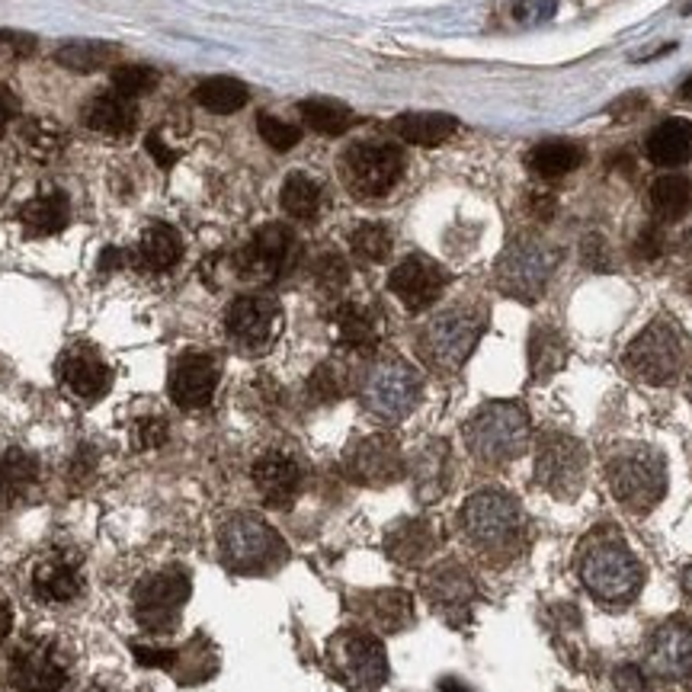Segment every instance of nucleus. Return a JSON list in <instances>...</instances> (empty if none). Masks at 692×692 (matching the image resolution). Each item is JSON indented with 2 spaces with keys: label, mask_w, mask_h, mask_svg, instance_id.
Here are the masks:
<instances>
[{
  "label": "nucleus",
  "mask_w": 692,
  "mask_h": 692,
  "mask_svg": "<svg viewBox=\"0 0 692 692\" xmlns=\"http://www.w3.org/2000/svg\"><path fill=\"white\" fill-rule=\"evenodd\" d=\"M578 571L583 586L610 606L632 603L644 583L641 561L619 535H590L578 554Z\"/></svg>",
  "instance_id": "1"
},
{
  "label": "nucleus",
  "mask_w": 692,
  "mask_h": 692,
  "mask_svg": "<svg viewBox=\"0 0 692 692\" xmlns=\"http://www.w3.org/2000/svg\"><path fill=\"white\" fill-rule=\"evenodd\" d=\"M462 532L488 558H510L523 535V507L507 491L484 488L462 503Z\"/></svg>",
  "instance_id": "2"
},
{
  "label": "nucleus",
  "mask_w": 692,
  "mask_h": 692,
  "mask_svg": "<svg viewBox=\"0 0 692 692\" xmlns=\"http://www.w3.org/2000/svg\"><path fill=\"white\" fill-rule=\"evenodd\" d=\"M465 443L481 465H507L529 445V417L517 401H491L465 423Z\"/></svg>",
  "instance_id": "3"
},
{
  "label": "nucleus",
  "mask_w": 692,
  "mask_h": 692,
  "mask_svg": "<svg viewBox=\"0 0 692 692\" xmlns=\"http://www.w3.org/2000/svg\"><path fill=\"white\" fill-rule=\"evenodd\" d=\"M606 481L612 498L632 513H648L664 500L666 465L664 455L651 445H622L606 462Z\"/></svg>",
  "instance_id": "4"
},
{
  "label": "nucleus",
  "mask_w": 692,
  "mask_h": 692,
  "mask_svg": "<svg viewBox=\"0 0 692 692\" xmlns=\"http://www.w3.org/2000/svg\"><path fill=\"white\" fill-rule=\"evenodd\" d=\"M420 391H423L420 372L411 362L394 357L372 362L360 379L362 408L385 423H398L411 414L420 401Z\"/></svg>",
  "instance_id": "5"
},
{
  "label": "nucleus",
  "mask_w": 692,
  "mask_h": 692,
  "mask_svg": "<svg viewBox=\"0 0 692 692\" xmlns=\"http://www.w3.org/2000/svg\"><path fill=\"white\" fill-rule=\"evenodd\" d=\"M481 333H484V314L481 311L449 308L443 314L430 318V324L417 337V350L437 372H455V369L465 365L471 350L481 340Z\"/></svg>",
  "instance_id": "6"
},
{
  "label": "nucleus",
  "mask_w": 692,
  "mask_h": 692,
  "mask_svg": "<svg viewBox=\"0 0 692 692\" xmlns=\"http://www.w3.org/2000/svg\"><path fill=\"white\" fill-rule=\"evenodd\" d=\"M558 267V250L535 234H520L510 241L498 260V285L503 295L520 299V302H535Z\"/></svg>",
  "instance_id": "7"
},
{
  "label": "nucleus",
  "mask_w": 692,
  "mask_h": 692,
  "mask_svg": "<svg viewBox=\"0 0 692 692\" xmlns=\"http://www.w3.org/2000/svg\"><path fill=\"white\" fill-rule=\"evenodd\" d=\"M328 670L350 690H379L388 680L385 648L362 629H343L328 641Z\"/></svg>",
  "instance_id": "8"
},
{
  "label": "nucleus",
  "mask_w": 692,
  "mask_h": 692,
  "mask_svg": "<svg viewBox=\"0 0 692 692\" xmlns=\"http://www.w3.org/2000/svg\"><path fill=\"white\" fill-rule=\"evenodd\" d=\"M683 360H686L683 333L676 331V324L666 321V318L651 321L629 343V350H625L629 372L635 379H641V382H648V385H666V382H673L680 375V369H683Z\"/></svg>",
  "instance_id": "9"
},
{
  "label": "nucleus",
  "mask_w": 692,
  "mask_h": 692,
  "mask_svg": "<svg viewBox=\"0 0 692 692\" xmlns=\"http://www.w3.org/2000/svg\"><path fill=\"white\" fill-rule=\"evenodd\" d=\"M340 173L347 190L360 199H379L398 187L404 177V154L394 144H379V141H360L347 148L340 158Z\"/></svg>",
  "instance_id": "10"
},
{
  "label": "nucleus",
  "mask_w": 692,
  "mask_h": 692,
  "mask_svg": "<svg viewBox=\"0 0 692 692\" xmlns=\"http://www.w3.org/2000/svg\"><path fill=\"white\" fill-rule=\"evenodd\" d=\"M219 545H222L224 564L241 574L263 571V568L277 564V558L282 554V542H279L273 526L257 517H248V513L224 523Z\"/></svg>",
  "instance_id": "11"
},
{
  "label": "nucleus",
  "mask_w": 692,
  "mask_h": 692,
  "mask_svg": "<svg viewBox=\"0 0 692 692\" xmlns=\"http://www.w3.org/2000/svg\"><path fill=\"white\" fill-rule=\"evenodd\" d=\"M583 478H586V452L574 437L549 433L539 440V452H535L539 488H545L558 500H574L583 491Z\"/></svg>",
  "instance_id": "12"
},
{
  "label": "nucleus",
  "mask_w": 692,
  "mask_h": 692,
  "mask_svg": "<svg viewBox=\"0 0 692 692\" xmlns=\"http://www.w3.org/2000/svg\"><path fill=\"white\" fill-rule=\"evenodd\" d=\"M299 257V241L285 224H263L244 248L234 253L238 277L250 282H273L292 270Z\"/></svg>",
  "instance_id": "13"
},
{
  "label": "nucleus",
  "mask_w": 692,
  "mask_h": 692,
  "mask_svg": "<svg viewBox=\"0 0 692 692\" xmlns=\"http://www.w3.org/2000/svg\"><path fill=\"white\" fill-rule=\"evenodd\" d=\"M190 600V578L180 568H167L141 581L136 590V619L148 632H170Z\"/></svg>",
  "instance_id": "14"
},
{
  "label": "nucleus",
  "mask_w": 692,
  "mask_h": 692,
  "mask_svg": "<svg viewBox=\"0 0 692 692\" xmlns=\"http://www.w3.org/2000/svg\"><path fill=\"white\" fill-rule=\"evenodd\" d=\"M224 328L234 347L244 353H263L273 347L282 328V311L270 295H241L228 305Z\"/></svg>",
  "instance_id": "15"
},
{
  "label": "nucleus",
  "mask_w": 692,
  "mask_h": 692,
  "mask_svg": "<svg viewBox=\"0 0 692 692\" xmlns=\"http://www.w3.org/2000/svg\"><path fill=\"white\" fill-rule=\"evenodd\" d=\"M343 469L357 484L385 488V484H394L404 474V455H401V445L394 443L391 437L375 433V437H365V440L347 449Z\"/></svg>",
  "instance_id": "16"
},
{
  "label": "nucleus",
  "mask_w": 692,
  "mask_h": 692,
  "mask_svg": "<svg viewBox=\"0 0 692 692\" xmlns=\"http://www.w3.org/2000/svg\"><path fill=\"white\" fill-rule=\"evenodd\" d=\"M445 282H449V277L437 260L414 253V257L401 260L391 270L388 289L408 311H427L433 302H440Z\"/></svg>",
  "instance_id": "17"
},
{
  "label": "nucleus",
  "mask_w": 692,
  "mask_h": 692,
  "mask_svg": "<svg viewBox=\"0 0 692 692\" xmlns=\"http://www.w3.org/2000/svg\"><path fill=\"white\" fill-rule=\"evenodd\" d=\"M648 666L666 680L692 690V625L683 619L664 622L648 641Z\"/></svg>",
  "instance_id": "18"
},
{
  "label": "nucleus",
  "mask_w": 692,
  "mask_h": 692,
  "mask_svg": "<svg viewBox=\"0 0 692 692\" xmlns=\"http://www.w3.org/2000/svg\"><path fill=\"white\" fill-rule=\"evenodd\" d=\"M219 360L209 353H183L170 372V398L183 411H199L212 401L219 388Z\"/></svg>",
  "instance_id": "19"
},
{
  "label": "nucleus",
  "mask_w": 692,
  "mask_h": 692,
  "mask_svg": "<svg viewBox=\"0 0 692 692\" xmlns=\"http://www.w3.org/2000/svg\"><path fill=\"white\" fill-rule=\"evenodd\" d=\"M64 680H68L64 661L46 641H29L10 661V683L20 692H58Z\"/></svg>",
  "instance_id": "20"
},
{
  "label": "nucleus",
  "mask_w": 692,
  "mask_h": 692,
  "mask_svg": "<svg viewBox=\"0 0 692 692\" xmlns=\"http://www.w3.org/2000/svg\"><path fill=\"white\" fill-rule=\"evenodd\" d=\"M423 593L427 600L433 603V610H440L443 615H449L452 622L469 615V606L478 596V586L471 581V574L455 564V561H445L440 568H433L423 581Z\"/></svg>",
  "instance_id": "21"
},
{
  "label": "nucleus",
  "mask_w": 692,
  "mask_h": 692,
  "mask_svg": "<svg viewBox=\"0 0 692 692\" xmlns=\"http://www.w3.org/2000/svg\"><path fill=\"white\" fill-rule=\"evenodd\" d=\"M58 379L71 394H78L83 401H97V398H103L110 391L112 372L110 365L100 360L93 350L74 347L58 362Z\"/></svg>",
  "instance_id": "22"
},
{
  "label": "nucleus",
  "mask_w": 692,
  "mask_h": 692,
  "mask_svg": "<svg viewBox=\"0 0 692 692\" xmlns=\"http://www.w3.org/2000/svg\"><path fill=\"white\" fill-rule=\"evenodd\" d=\"M253 488L270 507H289L302 488V469L282 452H267L253 462Z\"/></svg>",
  "instance_id": "23"
},
{
  "label": "nucleus",
  "mask_w": 692,
  "mask_h": 692,
  "mask_svg": "<svg viewBox=\"0 0 692 692\" xmlns=\"http://www.w3.org/2000/svg\"><path fill=\"white\" fill-rule=\"evenodd\" d=\"M83 126L100 132V136H112V139H122V136H132L136 126H139V107L136 100L122 97L119 90H107V93H97L83 103L81 112Z\"/></svg>",
  "instance_id": "24"
},
{
  "label": "nucleus",
  "mask_w": 692,
  "mask_h": 692,
  "mask_svg": "<svg viewBox=\"0 0 692 692\" xmlns=\"http://www.w3.org/2000/svg\"><path fill=\"white\" fill-rule=\"evenodd\" d=\"M32 593L46 603H68L81 593V568L68 554H46L32 568Z\"/></svg>",
  "instance_id": "25"
},
{
  "label": "nucleus",
  "mask_w": 692,
  "mask_h": 692,
  "mask_svg": "<svg viewBox=\"0 0 692 692\" xmlns=\"http://www.w3.org/2000/svg\"><path fill=\"white\" fill-rule=\"evenodd\" d=\"M333 328L340 347L353 350V353H372L382 340V318L379 311L360 302H343L333 311Z\"/></svg>",
  "instance_id": "26"
},
{
  "label": "nucleus",
  "mask_w": 692,
  "mask_h": 692,
  "mask_svg": "<svg viewBox=\"0 0 692 692\" xmlns=\"http://www.w3.org/2000/svg\"><path fill=\"white\" fill-rule=\"evenodd\" d=\"M648 161L658 167H683L692 161V122L690 119H664L648 136Z\"/></svg>",
  "instance_id": "27"
},
{
  "label": "nucleus",
  "mask_w": 692,
  "mask_h": 692,
  "mask_svg": "<svg viewBox=\"0 0 692 692\" xmlns=\"http://www.w3.org/2000/svg\"><path fill=\"white\" fill-rule=\"evenodd\" d=\"M437 545V529L427 520H401L388 529L385 552L398 561V564H420L427 561Z\"/></svg>",
  "instance_id": "28"
},
{
  "label": "nucleus",
  "mask_w": 692,
  "mask_h": 692,
  "mask_svg": "<svg viewBox=\"0 0 692 692\" xmlns=\"http://www.w3.org/2000/svg\"><path fill=\"white\" fill-rule=\"evenodd\" d=\"M360 610L379 632H401L414 619V600L404 590H375L362 596Z\"/></svg>",
  "instance_id": "29"
},
{
  "label": "nucleus",
  "mask_w": 692,
  "mask_h": 692,
  "mask_svg": "<svg viewBox=\"0 0 692 692\" xmlns=\"http://www.w3.org/2000/svg\"><path fill=\"white\" fill-rule=\"evenodd\" d=\"M68 222H71V205H68V195L58 193V190L32 195L27 205L20 209V224L27 228V234H32V238L58 234V231H64Z\"/></svg>",
  "instance_id": "30"
},
{
  "label": "nucleus",
  "mask_w": 692,
  "mask_h": 692,
  "mask_svg": "<svg viewBox=\"0 0 692 692\" xmlns=\"http://www.w3.org/2000/svg\"><path fill=\"white\" fill-rule=\"evenodd\" d=\"M651 215L661 224H673L680 219H686L692 212V177L683 173H666L661 180H654L651 193Z\"/></svg>",
  "instance_id": "31"
},
{
  "label": "nucleus",
  "mask_w": 692,
  "mask_h": 692,
  "mask_svg": "<svg viewBox=\"0 0 692 692\" xmlns=\"http://www.w3.org/2000/svg\"><path fill=\"white\" fill-rule=\"evenodd\" d=\"M136 257H139V263L148 273H167L183 257V238L170 224H151L141 234Z\"/></svg>",
  "instance_id": "32"
},
{
  "label": "nucleus",
  "mask_w": 692,
  "mask_h": 692,
  "mask_svg": "<svg viewBox=\"0 0 692 692\" xmlns=\"http://www.w3.org/2000/svg\"><path fill=\"white\" fill-rule=\"evenodd\" d=\"M459 129V122L445 112H404L394 119V132L408 144H420V148H437L445 139H452Z\"/></svg>",
  "instance_id": "33"
},
{
  "label": "nucleus",
  "mask_w": 692,
  "mask_h": 692,
  "mask_svg": "<svg viewBox=\"0 0 692 692\" xmlns=\"http://www.w3.org/2000/svg\"><path fill=\"white\" fill-rule=\"evenodd\" d=\"M529 170L542 180H558L564 173H574L583 164V148L574 141L549 139L539 141L526 158Z\"/></svg>",
  "instance_id": "34"
},
{
  "label": "nucleus",
  "mask_w": 692,
  "mask_h": 692,
  "mask_svg": "<svg viewBox=\"0 0 692 692\" xmlns=\"http://www.w3.org/2000/svg\"><path fill=\"white\" fill-rule=\"evenodd\" d=\"M39 484V462L29 455L27 449H7L0 455V500L27 498L29 491Z\"/></svg>",
  "instance_id": "35"
},
{
  "label": "nucleus",
  "mask_w": 692,
  "mask_h": 692,
  "mask_svg": "<svg viewBox=\"0 0 692 692\" xmlns=\"http://www.w3.org/2000/svg\"><path fill=\"white\" fill-rule=\"evenodd\" d=\"M414 481L420 500L443 498L445 484H449V445L430 443L417 455Z\"/></svg>",
  "instance_id": "36"
},
{
  "label": "nucleus",
  "mask_w": 692,
  "mask_h": 692,
  "mask_svg": "<svg viewBox=\"0 0 692 692\" xmlns=\"http://www.w3.org/2000/svg\"><path fill=\"white\" fill-rule=\"evenodd\" d=\"M529 362H532V379H549L564 362H568V343L564 337L549 328L535 324L532 340H529Z\"/></svg>",
  "instance_id": "37"
},
{
  "label": "nucleus",
  "mask_w": 692,
  "mask_h": 692,
  "mask_svg": "<svg viewBox=\"0 0 692 692\" xmlns=\"http://www.w3.org/2000/svg\"><path fill=\"white\" fill-rule=\"evenodd\" d=\"M279 202H282L285 215H292V219H299V222H311V219L321 212L324 193H321L318 180H311L308 173H292V177L282 183Z\"/></svg>",
  "instance_id": "38"
},
{
  "label": "nucleus",
  "mask_w": 692,
  "mask_h": 692,
  "mask_svg": "<svg viewBox=\"0 0 692 692\" xmlns=\"http://www.w3.org/2000/svg\"><path fill=\"white\" fill-rule=\"evenodd\" d=\"M119 49L110 42H68L56 52V61L61 68L74 71V74H93L116 64Z\"/></svg>",
  "instance_id": "39"
},
{
  "label": "nucleus",
  "mask_w": 692,
  "mask_h": 692,
  "mask_svg": "<svg viewBox=\"0 0 692 692\" xmlns=\"http://www.w3.org/2000/svg\"><path fill=\"white\" fill-rule=\"evenodd\" d=\"M193 100L209 112H219V116H228V112L244 110L248 103V87L234 78H209L202 81L193 90Z\"/></svg>",
  "instance_id": "40"
},
{
  "label": "nucleus",
  "mask_w": 692,
  "mask_h": 692,
  "mask_svg": "<svg viewBox=\"0 0 692 692\" xmlns=\"http://www.w3.org/2000/svg\"><path fill=\"white\" fill-rule=\"evenodd\" d=\"M299 112L321 136H343L353 126V110L340 100H328V97H311L305 103H299Z\"/></svg>",
  "instance_id": "41"
},
{
  "label": "nucleus",
  "mask_w": 692,
  "mask_h": 692,
  "mask_svg": "<svg viewBox=\"0 0 692 692\" xmlns=\"http://www.w3.org/2000/svg\"><path fill=\"white\" fill-rule=\"evenodd\" d=\"M20 141L23 151L36 161H52L64 148V132L58 129L52 119H29L20 126Z\"/></svg>",
  "instance_id": "42"
},
{
  "label": "nucleus",
  "mask_w": 692,
  "mask_h": 692,
  "mask_svg": "<svg viewBox=\"0 0 692 692\" xmlns=\"http://www.w3.org/2000/svg\"><path fill=\"white\" fill-rule=\"evenodd\" d=\"M350 248L365 263H382V260H388V253H391V231L379 222L360 224L350 234Z\"/></svg>",
  "instance_id": "43"
},
{
  "label": "nucleus",
  "mask_w": 692,
  "mask_h": 692,
  "mask_svg": "<svg viewBox=\"0 0 692 692\" xmlns=\"http://www.w3.org/2000/svg\"><path fill=\"white\" fill-rule=\"evenodd\" d=\"M158 71L148 68V64H119L112 71V90H119L122 97L129 100H139L144 93H151L158 87Z\"/></svg>",
  "instance_id": "44"
},
{
  "label": "nucleus",
  "mask_w": 692,
  "mask_h": 692,
  "mask_svg": "<svg viewBox=\"0 0 692 692\" xmlns=\"http://www.w3.org/2000/svg\"><path fill=\"white\" fill-rule=\"evenodd\" d=\"M347 385H350V379L340 362H321L308 379V394L314 401H337L347 394Z\"/></svg>",
  "instance_id": "45"
},
{
  "label": "nucleus",
  "mask_w": 692,
  "mask_h": 692,
  "mask_svg": "<svg viewBox=\"0 0 692 692\" xmlns=\"http://www.w3.org/2000/svg\"><path fill=\"white\" fill-rule=\"evenodd\" d=\"M257 129H260V139L267 141L273 151H292L299 144V139H302L299 126H292L285 119H277V116H267V112L257 119Z\"/></svg>",
  "instance_id": "46"
},
{
  "label": "nucleus",
  "mask_w": 692,
  "mask_h": 692,
  "mask_svg": "<svg viewBox=\"0 0 692 692\" xmlns=\"http://www.w3.org/2000/svg\"><path fill=\"white\" fill-rule=\"evenodd\" d=\"M314 279H318V285L324 289V292H340L343 285H347V279H350V270H347V260L340 257V253H321L318 257V263H314Z\"/></svg>",
  "instance_id": "47"
},
{
  "label": "nucleus",
  "mask_w": 692,
  "mask_h": 692,
  "mask_svg": "<svg viewBox=\"0 0 692 692\" xmlns=\"http://www.w3.org/2000/svg\"><path fill=\"white\" fill-rule=\"evenodd\" d=\"M554 10H558V0H513L510 3V13L520 27H539L552 20Z\"/></svg>",
  "instance_id": "48"
},
{
  "label": "nucleus",
  "mask_w": 692,
  "mask_h": 692,
  "mask_svg": "<svg viewBox=\"0 0 692 692\" xmlns=\"http://www.w3.org/2000/svg\"><path fill=\"white\" fill-rule=\"evenodd\" d=\"M167 443V420L164 417H141L132 427V445L136 449H161Z\"/></svg>",
  "instance_id": "49"
},
{
  "label": "nucleus",
  "mask_w": 692,
  "mask_h": 692,
  "mask_svg": "<svg viewBox=\"0 0 692 692\" xmlns=\"http://www.w3.org/2000/svg\"><path fill=\"white\" fill-rule=\"evenodd\" d=\"M583 263L593 267V270H610V250H606L600 234H590L583 241Z\"/></svg>",
  "instance_id": "50"
},
{
  "label": "nucleus",
  "mask_w": 692,
  "mask_h": 692,
  "mask_svg": "<svg viewBox=\"0 0 692 692\" xmlns=\"http://www.w3.org/2000/svg\"><path fill=\"white\" fill-rule=\"evenodd\" d=\"M661 250H664V234H661V228H644L641 234H638L635 241V253L638 257H644V260H654V257H661Z\"/></svg>",
  "instance_id": "51"
},
{
  "label": "nucleus",
  "mask_w": 692,
  "mask_h": 692,
  "mask_svg": "<svg viewBox=\"0 0 692 692\" xmlns=\"http://www.w3.org/2000/svg\"><path fill=\"white\" fill-rule=\"evenodd\" d=\"M612 686L615 692H648V683H644V673L638 666H619L615 676H612Z\"/></svg>",
  "instance_id": "52"
},
{
  "label": "nucleus",
  "mask_w": 692,
  "mask_h": 692,
  "mask_svg": "<svg viewBox=\"0 0 692 692\" xmlns=\"http://www.w3.org/2000/svg\"><path fill=\"white\" fill-rule=\"evenodd\" d=\"M20 116V100H17V93L10 90V87H3L0 83V136L10 129V122Z\"/></svg>",
  "instance_id": "53"
},
{
  "label": "nucleus",
  "mask_w": 692,
  "mask_h": 692,
  "mask_svg": "<svg viewBox=\"0 0 692 692\" xmlns=\"http://www.w3.org/2000/svg\"><path fill=\"white\" fill-rule=\"evenodd\" d=\"M144 148H148V154L158 161V167H164L167 170V167L177 164V151H173V148H167L164 139H161V132H151L148 141H144Z\"/></svg>",
  "instance_id": "54"
},
{
  "label": "nucleus",
  "mask_w": 692,
  "mask_h": 692,
  "mask_svg": "<svg viewBox=\"0 0 692 692\" xmlns=\"http://www.w3.org/2000/svg\"><path fill=\"white\" fill-rule=\"evenodd\" d=\"M136 654H139V661L141 664H148V666H170L173 661H177V654L173 651H154V648H136Z\"/></svg>",
  "instance_id": "55"
},
{
  "label": "nucleus",
  "mask_w": 692,
  "mask_h": 692,
  "mask_svg": "<svg viewBox=\"0 0 692 692\" xmlns=\"http://www.w3.org/2000/svg\"><path fill=\"white\" fill-rule=\"evenodd\" d=\"M644 107H648V100H644V97H638V93H632V97H625L622 103H615L612 112H615V119H619V122H625V119H632V112L644 110Z\"/></svg>",
  "instance_id": "56"
},
{
  "label": "nucleus",
  "mask_w": 692,
  "mask_h": 692,
  "mask_svg": "<svg viewBox=\"0 0 692 692\" xmlns=\"http://www.w3.org/2000/svg\"><path fill=\"white\" fill-rule=\"evenodd\" d=\"M554 209V199L549 193H535L532 195V215L535 219H549Z\"/></svg>",
  "instance_id": "57"
},
{
  "label": "nucleus",
  "mask_w": 692,
  "mask_h": 692,
  "mask_svg": "<svg viewBox=\"0 0 692 692\" xmlns=\"http://www.w3.org/2000/svg\"><path fill=\"white\" fill-rule=\"evenodd\" d=\"M10 629H13V610H10V600L0 593V641L10 635Z\"/></svg>",
  "instance_id": "58"
},
{
  "label": "nucleus",
  "mask_w": 692,
  "mask_h": 692,
  "mask_svg": "<svg viewBox=\"0 0 692 692\" xmlns=\"http://www.w3.org/2000/svg\"><path fill=\"white\" fill-rule=\"evenodd\" d=\"M440 692H469L462 683H455V680H445L443 686H440Z\"/></svg>",
  "instance_id": "59"
},
{
  "label": "nucleus",
  "mask_w": 692,
  "mask_h": 692,
  "mask_svg": "<svg viewBox=\"0 0 692 692\" xmlns=\"http://www.w3.org/2000/svg\"><path fill=\"white\" fill-rule=\"evenodd\" d=\"M680 97H683V100H690V103H692V74H690V78H686V83L680 87Z\"/></svg>",
  "instance_id": "60"
},
{
  "label": "nucleus",
  "mask_w": 692,
  "mask_h": 692,
  "mask_svg": "<svg viewBox=\"0 0 692 692\" xmlns=\"http://www.w3.org/2000/svg\"><path fill=\"white\" fill-rule=\"evenodd\" d=\"M683 590L690 593V600H692V564L686 568V574H683Z\"/></svg>",
  "instance_id": "61"
},
{
  "label": "nucleus",
  "mask_w": 692,
  "mask_h": 692,
  "mask_svg": "<svg viewBox=\"0 0 692 692\" xmlns=\"http://www.w3.org/2000/svg\"><path fill=\"white\" fill-rule=\"evenodd\" d=\"M683 248L692 250V228H690V231H686V238H683Z\"/></svg>",
  "instance_id": "62"
},
{
  "label": "nucleus",
  "mask_w": 692,
  "mask_h": 692,
  "mask_svg": "<svg viewBox=\"0 0 692 692\" xmlns=\"http://www.w3.org/2000/svg\"><path fill=\"white\" fill-rule=\"evenodd\" d=\"M686 391H690V401H692V375H690V385H686Z\"/></svg>",
  "instance_id": "63"
}]
</instances>
